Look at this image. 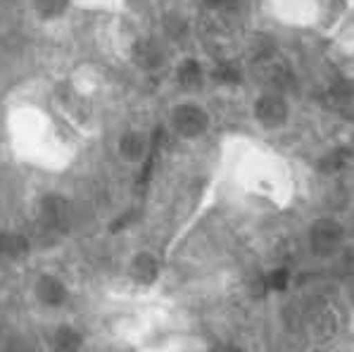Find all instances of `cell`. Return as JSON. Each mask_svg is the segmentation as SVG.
I'll use <instances>...</instances> for the list:
<instances>
[{
	"label": "cell",
	"instance_id": "1",
	"mask_svg": "<svg viewBox=\"0 0 354 352\" xmlns=\"http://www.w3.org/2000/svg\"><path fill=\"white\" fill-rule=\"evenodd\" d=\"M8 150L26 169L48 176L72 172L81 160L84 138L74 119L48 93L21 91L3 115Z\"/></svg>",
	"mask_w": 354,
	"mask_h": 352
},
{
	"label": "cell",
	"instance_id": "2",
	"mask_svg": "<svg viewBox=\"0 0 354 352\" xmlns=\"http://www.w3.org/2000/svg\"><path fill=\"white\" fill-rule=\"evenodd\" d=\"M221 165L228 181L252 198H274L288 183V162L264 136L233 133L221 143Z\"/></svg>",
	"mask_w": 354,
	"mask_h": 352
},
{
	"label": "cell",
	"instance_id": "3",
	"mask_svg": "<svg viewBox=\"0 0 354 352\" xmlns=\"http://www.w3.org/2000/svg\"><path fill=\"white\" fill-rule=\"evenodd\" d=\"M261 8L283 29L330 41L354 21V0H261Z\"/></svg>",
	"mask_w": 354,
	"mask_h": 352
},
{
	"label": "cell",
	"instance_id": "4",
	"mask_svg": "<svg viewBox=\"0 0 354 352\" xmlns=\"http://www.w3.org/2000/svg\"><path fill=\"white\" fill-rule=\"evenodd\" d=\"M167 127L181 143H203L212 133L214 115L203 98L186 95V98H178L174 105H169Z\"/></svg>",
	"mask_w": 354,
	"mask_h": 352
},
{
	"label": "cell",
	"instance_id": "5",
	"mask_svg": "<svg viewBox=\"0 0 354 352\" xmlns=\"http://www.w3.org/2000/svg\"><path fill=\"white\" fill-rule=\"evenodd\" d=\"M250 117L264 136L281 133L295 122V102L281 89H259L250 100Z\"/></svg>",
	"mask_w": 354,
	"mask_h": 352
},
{
	"label": "cell",
	"instance_id": "6",
	"mask_svg": "<svg viewBox=\"0 0 354 352\" xmlns=\"http://www.w3.org/2000/svg\"><path fill=\"white\" fill-rule=\"evenodd\" d=\"M74 8L88 10V12H117L124 0H69Z\"/></svg>",
	"mask_w": 354,
	"mask_h": 352
}]
</instances>
